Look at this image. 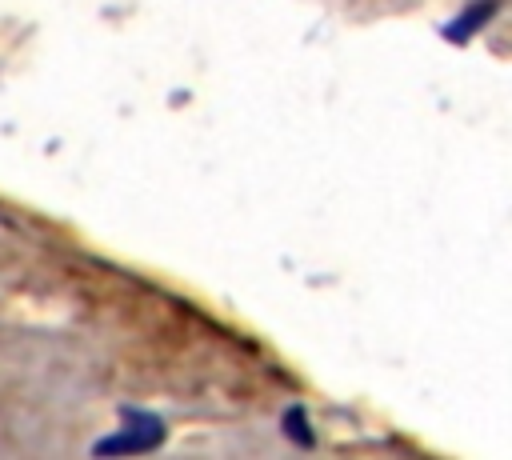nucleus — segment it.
<instances>
[{
	"mask_svg": "<svg viewBox=\"0 0 512 460\" xmlns=\"http://www.w3.org/2000/svg\"><path fill=\"white\" fill-rule=\"evenodd\" d=\"M500 4H504V0H472L452 24H444V36L456 40V44H468L484 24H492V16L500 12Z\"/></svg>",
	"mask_w": 512,
	"mask_h": 460,
	"instance_id": "nucleus-2",
	"label": "nucleus"
},
{
	"mask_svg": "<svg viewBox=\"0 0 512 460\" xmlns=\"http://www.w3.org/2000/svg\"><path fill=\"white\" fill-rule=\"evenodd\" d=\"M284 432H292L300 444H312V432H308V424H304V412H300V408H292V412L284 416Z\"/></svg>",
	"mask_w": 512,
	"mask_h": 460,
	"instance_id": "nucleus-3",
	"label": "nucleus"
},
{
	"mask_svg": "<svg viewBox=\"0 0 512 460\" xmlns=\"http://www.w3.org/2000/svg\"><path fill=\"white\" fill-rule=\"evenodd\" d=\"M160 440H164V420L160 416H152V412H128L124 424L112 436H104V440L92 444V452H104V456H112V452H152Z\"/></svg>",
	"mask_w": 512,
	"mask_h": 460,
	"instance_id": "nucleus-1",
	"label": "nucleus"
}]
</instances>
